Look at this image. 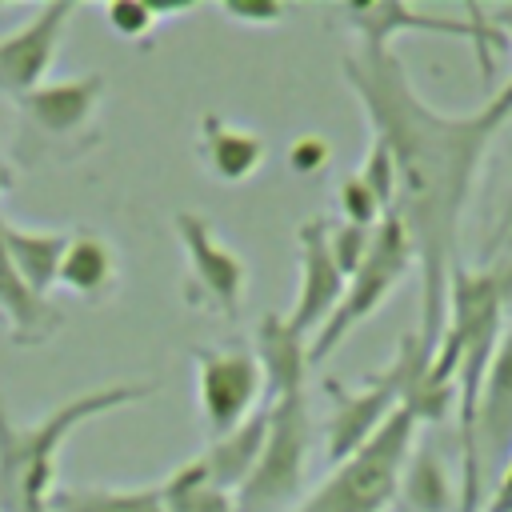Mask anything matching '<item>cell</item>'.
Wrapping results in <instances>:
<instances>
[{"label":"cell","instance_id":"cell-1","mask_svg":"<svg viewBox=\"0 0 512 512\" xmlns=\"http://www.w3.org/2000/svg\"><path fill=\"white\" fill-rule=\"evenodd\" d=\"M372 136L388 144L396 164V204L420 272V324L416 340L436 352L448 312V280L460 264V220L480 176V160L496 136V120L476 108L468 116L436 112L412 84L392 48L360 44L340 60Z\"/></svg>","mask_w":512,"mask_h":512},{"label":"cell","instance_id":"cell-2","mask_svg":"<svg viewBox=\"0 0 512 512\" xmlns=\"http://www.w3.org/2000/svg\"><path fill=\"white\" fill-rule=\"evenodd\" d=\"M512 304V240H504L500 260L488 268H452L448 280V312H444V332L436 340L432 364H428V392L440 400H456L460 412V444H464V488H460V508L456 512H476L480 508V476L472 464V428H476V408L484 392V376L492 368L496 344L504 336V312Z\"/></svg>","mask_w":512,"mask_h":512},{"label":"cell","instance_id":"cell-3","mask_svg":"<svg viewBox=\"0 0 512 512\" xmlns=\"http://www.w3.org/2000/svg\"><path fill=\"white\" fill-rule=\"evenodd\" d=\"M160 392V384H100L92 392H80L52 412H44L36 424H16L0 400V512H52L56 496V460L68 436L116 408L144 404Z\"/></svg>","mask_w":512,"mask_h":512},{"label":"cell","instance_id":"cell-4","mask_svg":"<svg viewBox=\"0 0 512 512\" xmlns=\"http://www.w3.org/2000/svg\"><path fill=\"white\" fill-rule=\"evenodd\" d=\"M416 416L396 408L388 424L344 464H336L316 492L288 512H384L396 500L400 468L416 444Z\"/></svg>","mask_w":512,"mask_h":512},{"label":"cell","instance_id":"cell-5","mask_svg":"<svg viewBox=\"0 0 512 512\" xmlns=\"http://www.w3.org/2000/svg\"><path fill=\"white\" fill-rule=\"evenodd\" d=\"M312 412L308 396L292 392L268 404V436L252 476L236 488V512H288L304 488L308 452H312Z\"/></svg>","mask_w":512,"mask_h":512},{"label":"cell","instance_id":"cell-6","mask_svg":"<svg viewBox=\"0 0 512 512\" xmlns=\"http://www.w3.org/2000/svg\"><path fill=\"white\" fill-rule=\"evenodd\" d=\"M412 268H416L412 240H408L400 216L388 212V216L376 224L372 244H368L364 260H360V268L348 276L336 312H332L328 324L308 340V364H324V360L344 344V336H348L352 328H360V324L392 296V288H396Z\"/></svg>","mask_w":512,"mask_h":512},{"label":"cell","instance_id":"cell-7","mask_svg":"<svg viewBox=\"0 0 512 512\" xmlns=\"http://www.w3.org/2000/svg\"><path fill=\"white\" fill-rule=\"evenodd\" d=\"M172 228L184 252V300L200 312L236 320L248 280V264L240 260V252L224 244L200 212H176Z\"/></svg>","mask_w":512,"mask_h":512},{"label":"cell","instance_id":"cell-8","mask_svg":"<svg viewBox=\"0 0 512 512\" xmlns=\"http://www.w3.org/2000/svg\"><path fill=\"white\" fill-rule=\"evenodd\" d=\"M324 392L332 400L328 424H324V456L328 464L352 460L384 424L396 408H404V364L392 360L384 372L368 376L364 388L348 392L340 380H324Z\"/></svg>","mask_w":512,"mask_h":512},{"label":"cell","instance_id":"cell-9","mask_svg":"<svg viewBox=\"0 0 512 512\" xmlns=\"http://www.w3.org/2000/svg\"><path fill=\"white\" fill-rule=\"evenodd\" d=\"M192 364H196V400H200V416L216 436L232 432L236 424H244L256 408H264V376L252 352L240 348H192Z\"/></svg>","mask_w":512,"mask_h":512},{"label":"cell","instance_id":"cell-10","mask_svg":"<svg viewBox=\"0 0 512 512\" xmlns=\"http://www.w3.org/2000/svg\"><path fill=\"white\" fill-rule=\"evenodd\" d=\"M76 12H80L76 0H52V4H40L20 28L0 36V92L8 100H20L48 80L64 28Z\"/></svg>","mask_w":512,"mask_h":512},{"label":"cell","instance_id":"cell-11","mask_svg":"<svg viewBox=\"0 0 512 512\" xmlns=\"http://www.w3.org/2000/svg\"><path fill=\"white\" fill-rule=\"evenodd\" d=\"M328 228L332 220L328 216H308L300 228H296V248H300V288H296V304L288 312V324L312 340L328 316L336 312L340 296H344V284L348 276L340 272L332 248H328Z\"/></svg>","mask_w":512,"mask_h":512},{"label":"cell","instance_id":"cell-12","mask_svg":"<svg viewBox=\"0 0 512 512\" xmlns=\"http://www.w3.org/2000/svg\"><path fill=\"white\" fill-rule=\"evenodd\" d=\"M100 96H104V76L84 72V76H68V80H44L28 96H20L16 108L24 112V120L36 132H44L52 140H72L92 128Z\"/></svg>","mask_w":512,"mask_h":512},{"label":"cell","instance_id":"cell-13","mask_svg":"<svg viewBox=\"0 0 512 512\" xmlns=\"http://www.w3.org/2000/svg\"><path fill=\"white\" fill-rule=\"evenodd\" d=\"M512 448V328H504L492 368L484 376L476 428H472V464L484 484V464H496Z\"/></svg>","mask_w":512,"mask_h":512},{"label":"cell","instance_id":"cell-14","mask_svg":"<svg viewBox=\"0 0 512 512\" xmlns=\"http://www.w3.org/2000/svg\"><path fill=\"white\" fill-rule=\"evenodd\" d=\"M256 364L264 376V404L304 392L308 376V340L280 312H264L256 324Z\"/></svg>","mask_w":512,"mask_h":512},{"label":"cell","instance_id":"cell-15","mask_svg":"<svg viewBox=\"0 0 512 512\" xmlns=\"http://www.w3.org/2000/svg\"><path fill=\"white\" fill-rule=\"evenodd\" d=\"M196 152L204 160V168L224 180V184H244L264 168L268 144L260 132L244 128V124H228L220 116H204L200 120V136H196Z\"/></svg>","mask_w":512,"mask_h":512},{"label":"cell","instance_id":"cell-16","mask_svg":"<svg viewBox=\"0 0 512 512\" xmlns=\"http://www.w3.org/2000/svg\"><path fill=\"white\" fill-rule=\"evenodd\" d=\"M0 316L8 324L12 344H24V348L44 344L64 328V312L16 276V268L4 252V240H0Z\"/></svg>","mask_w":512,"mask_h":512},{"label":"cell","instance_id":"cell-17","mask_svg":"<svg viewBox=\"0 0 512 512\" xmlns=\"http://www.w3.org/2000/svg\"><path fill=\"white\" fill-rule=\"evenodd\" d=\"M116 280H120V264H116L112 244L96 232H68L56 284L84 304H100L116 292Z\"/></svg>","mask_w":512,"mask_h":512},{"label":"cell","instance_id":"cell-18","mask_svg":"<svg viewBox=\"0 0 512 512\" xmlns=\"http://www.w3.org/2000/svg\"><path fill=\"white\" fill-rule=\"evenodd\" d=\"M0 240H4V252L12 260V268H16V276L32 292L48 296L56 288V276H60L68 232H36V228H20L8 216H0Z\"/></svg>","mask_w":512,"mask_h":512},{"label":"cell","instance_id":"cell-19","mask_svg":"<svg viewBox=\"0 0 512 512\" xmlns=\"http://www.w3.org/2000/svg\"><path fill=\"white\" fill-rule=\"evenodd\" d=\"M264 436H268V404L256 408V412H252L244 424H236L232 432L216 436V440L200 452L208 476H212L220 488H228V492L236 496V488L252 476V468H256V460H260V452H264Z\"/></svg>","mask_w":512,"mask_h":512},{"label":"cell","instance_id":"cell-20","mask_svg":"<svg viewBox=\"0 0 512 512\" xmlns=\"http://www.w3.org/2000/svg\"><path fill=\"white\" fill-rule=\"evenodd\" d=\"M396 500L404 504V512H456V488L448 480L444 456L432 444H412L404 468H400V488Z\"/></svg>","mask_w":512,"mask_h":512},{"label":"cell","instance_id":"cell-21","mask_svg":"<svg viewBox=\"0 0 512 512\" xmlns=\"http://www.w3.org/2000/svg\"><path fill=\"white\" fill-rule=\"evenodd\" d=\"M160 500L164 512H236V496L208 476L200 456L176 464L160 480Z\"/></svg>","mask_w":512,"mask_h":512},{"label":"cell","instance_id":"cell-22","mask_svg":"<svg viewBox=\"0 0 512 512\" xmlns=\"http://www.w3.org/2000/svg\"><path fill=\"white\" fill-rule=\"evenodd\" d=\"M52 512H164L160 500V484H144V488H100V484H84V488H56L52 496Z\"/></svg>","mask_w":512,"mask_h":512},{"label":"cell","instance_id":"cell-23","mask_svg":"<svg viewBox=\"0 0 512 512\" xmlns=\"http://www.w3.org/2000/svg\"><path fill=\"white\" fill-rule=\"evenodd\" d=\"M104 24H108L120 40L148 44L160 20H156V8L144 4V0H112V4L104 8Z\"/></svg>","mask_w":512,"mask_h":512},{"label":"cell","instance_id":"cell-24","mask_svg":"<svg viewBox=\"0 0 512 512\" xmlns=\"http://www.w3.org/2000/svg\"><path fill=\"white\" fill-rule=\"evenodd\" d=\"M356 176L368 184V192L384 204V212H392L396 204V164H392V152L384 140H368V152H364V164L356 168Z\"/></svg>","mask_w":512,"mask_h":512},{"label":"cell","instance_id":"cell-25","mask_svg":"<svg viewBox=\"0 0 512 512\" xmlns=\"http://www.w3.org/2000/svg\"><path fill=\"white\" fill-rule=\"evenodd\" d=\"M336 204H340V220H344V224H356V228H376V224L388 216L384 204L368 192V184H364L356 172L340 180V188H336Z\"/></svg>","mask_w":512,"mask_h":512},{"label":"cell","instance_id":"cell-26","mask_svg":"<svg viewBox=\"0 0 512 512\" xmlns=\"http://www.w3.org/2000/svg\"><path fill=\"white\" fill-rule=\"evenodd\" d=\"M372 232L376 228H356V224H344V220L328 228V248H332V256H336L344 276H352L360 268V260H364V252L372 244Z\"/></svg>","mask_w":512,"mask_h":512},{"label":"cell","instance_id":"cell-27","mask_svg":"<svg viewBox=\"0 0 512 512\" xmlns=\"http://www.w3.org/2000/svg\"><path fill=\"white\" fill-rule=\"evenodd\" d=\"M220 12L228 20H236V24H244V28H272V24H280L288 16L272 0H228V4H220Z\"/></svg>","mask_w":512,"mask_h":512},{"label":"cell","instance_id":"cell-28","mask_svg":"<svg viewBox=\"0 0 512 512\" xmlns=\"http://www.w3.org/2000/svg\"><path fill=\"white\" fill-rule=\"evenodd\" d=\"M328 156H332L328 140H324V136H312V132H308V136L292 140V148H288V168H292L296 176H316V172H324Z\"/></svg>","mask_w":512,"mask_h":512},{"label":"cell","instance_id":"cell-29","mask_svg":"<svg viewBox=\"0 0 512 512\" xmlns=\"http://www.w3.org/2000/svg\"><path fill=\"white\" fill-rule=\"evenodd\" d=\"M484 512H512V456L504 460V472H500V480H496Z\"/></svg>","mask_w":512,"mask_h":512},{"label":"cell","instance_id":"cell-30","mask_svg":"<svg viewBox=\"0 0 512 512\" xmlns=\"http://www.w3.org/2000/svg\"><path fill=\"white\" fill-rule=\"evenodd\" d=\"M484 112H488L496 124H508V120H512V76H508V84H504L500 92H492V100L484 104Z\"/></svg>","mask_w":512,"mask_h":512},{"label":"cell","instance_id":"cell-31","mask_svg":"<svg viewBox=\"0 0 512 512\" xmlns=\"http://www.w3.org/2000/svg\"><path fill=\"white\" fill-rule=\"evenodd\" d=\"M12 184H16V172H12V164L0 156V196H4V192H12Z\"/></svg>","mask_w":512,"mask_h":512},{"label":"cell","instance_id":"cell-32","mask_svg":"<svg viewBox=\"0 0 512 512\" xmlns=\"http://www.w3.org/2000/svg\"><path fill=\"white\" fill-rule=\"evenodd\" d=\"M500 240H512V196H508V208H504V220H500Z\"/></svg>","mask_w":512,"mask_h":512}]
</instances>
